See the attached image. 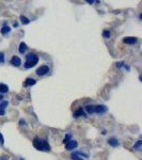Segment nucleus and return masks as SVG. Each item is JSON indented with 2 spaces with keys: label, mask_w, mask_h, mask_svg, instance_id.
<instances>
[{
  "label": "nucleus",
  "mask_w": 142,
  "mask_h": 160,
  "mask_svg": "<svg viewBox=\"0 0 142 160\" xmlns=\"http://www.w3.org/2000/svg\"><path fill=\"white\" fill-rule=\"evenodd\" d=\"M33 146L38 150V151H44V152H49L50 151V145L46 140H42L38 137H35L33 139Z\"/></svg>",
  "instance_id": "nucleus-1"
},
{
  "label": "nucleus",
  "mask_w": 142,
  "mask_h": 160,
  "mask_svg": "<svg viewBox=\"0 0 142 160\" xmlns=\"http://www.w3.org/2000/svg\"><path fill=\"white\" fill-rule=\"evenodd\" d=\"M38 62V57L35 53H28L26 56V63H25V67L26 68H31L35 64Z\"/></svg>",
  "instance_id": "nucleus-2"
},
{
  "label": "nucleus",
  "mask_w": 142,
  "mask_h": 160,
  "mask_svg": "<svg viewBox=\"0 0 142 160\" xmlns=\"http://www.w3.org/2000/svg\"><path fill=\"white\" fill-rule=\"evenodd\" d=\"M48 72H49V67H48V66L47 65H42V66H40V67L36 70V75H38V76H44Z\"/></svg>",
  "instance_id": "nucleus-3"
},
{
  "label": "nucleus",
  "mask_w": 142,
  "mask_h": 160,
  "mask_svg": "<svg viewBox=\"0 0 142 160\" xmlns=\"http://www.w3.org/2000/svg\"><path fill=\"white\" fill-rule=\"evenodd\" d=\"M77 146H78V143H77L76 140H72V139H71L67 143H65V147H66V150H69V151L75 150Z\"/></svg>",
  "instance_id": "nucleus-4"
},
{
  "label": "nucleus",
  "mask_w": 142,
  "mask_h": 160,
  "mask_svg": "<svg viewBox=\"0 0 142 160\" xmlns=\"http://www.w3.org/2000/svg\"><path fill=\"white\" fill-rule=\"evenodd\" d=\"M108 110V108L104 105H98V106H95V110L94 112L95 113H99V114H103V113H106Z\"/></svg>",
  "instance_id": "nucleus-5"
},
{
  "label": "nucleus",
  "mask_w": 142,
  "mask_h": 160,
  "mask_svg": "<svg viewBox=\"0 0 142 160\" xmlns=\"http://www.w3.org/2000/svg\"><path fill=\"white\" fill-rule=\"evenodd\" d=\"M123 42L125 44H128V45H134L137 43V37H134V36H127L123 39Z\"/></svg>",
  "instance_id": "nucleus-6"
},
{
  "label": "nucleus",
  "mask_w": 142,
  "mask_h": 160,
  "mask_svg": "<svg viewBox=\"0 0 142 160\" xmlns=\"http://www.w3.org/2000/svg\"><path fill=\"white\" fill-rule=\"evenodd\" d=\"M9 105L8 100H2L0 102V115H4L5 113V109H7V106Z\"/></svg>",
  "instance_id": "nucleus-7"
},
{
  "label": "nucleus",
  "mask_w": 142,
  "mask_h": 160,
  "mask_svg": "<svg viewBox=\"0 0 142 160\" xmlns=\"http://www.w3.org/2000/svg\"><path fill=\"white\" fill-rule=\"evenodd\" d=\"M35 79H33V78H27L25 80V82H24V87H26V88H28V87H31V85H34L35 84Z\"/></svg>",
  "instance_id": "nucleus-8"
},
{
  "label": "nucleus",
  "mask_w": 142,
  "mask_h": 160,
  "mask_svg": "<svg viewBox=\"0 0 142 160\" xmlns=\"http://www.w3.org/2000/svg\"><path fill=\"white\" fill-rule=\"evenodd\" d=\"M11 64L12 65H14V66H19L20 64H21V60L18 58V57H16V56H14L12 59H11Z\"/></svg>",
  "instance_id": "nucleus-9"
},
{
  "label": "nucleus",
  "mask_w": 142,
  "mask_h": 160,
  "mask_svg": "<svg viewBox=\"0 0 142 160\" xmlns=\"http://www.w3.org/2000/svg\"><path fill=\"white\" fill-rule=\"evenodd\" d=\"M108 143L112 146V147H117V146H119V141L115 139V138H110L108 140Z\"/></svg>",
  "instance_id": "nucleus-10"
},
{
  "label": "nucleus",
  "mask_w": 142,
  "mask_h": 160,
  "mask_svg": "<svg viewBox=\"0 0 142 160\" xmlns=\"http://www.w3.org/2000/svg\"><path fill=\"white\" fill-rule=\"evenodd\" d=\"M27 45H26L24 42H21L20 44H19V48H18V50H19V52L20 53H25L26 52V50H27Z\"/></svg>",
  "instance_id": "nucleus-11"
},
{
  "label": "nucleus",
  "mask_w": 142,
  "mask_h": 160,
  "mask_svg": "<svg viewBox=\"0 0 142 160\" xmlns=\"http://www.w3.org/2000/svg\"><path fill=\"white\" fill-rule=\"evenodd\" d=\"M8 91H9V87L8 85H5L4 83H0V93H8Z\"/></svg>",
  "instance_id": "nucleus-12"
},
{
  "label": "nucleus",
  "mask_w": 142,
  "mask_h": 160,
  "mask_svg": "<svg viewBox=\"0 0 142 160\" xmlns=\"http://www.w3.org/2000/svg\"><path fill=\"white\" fill-rule=\"evenodd\" d=\"M11 32V28L9 26H3L2 27V29H1V33H2V35H5V34H8V33H10Z\"/></svg>",
  "instance_id": "nucleus-13"
},
{
  "label": "nucleus",
  "mask_w": 142,
  "mask_h": 160,
  "mask_svg": "<svg viewBox=\"0 0 142 160\" xmlns=\"http://www.w3.org/2000/svg\"><path fill=\"white\" fill-rule=\"evenodd\" d=\"M86 110L88 113H94V110H95V106H91V105H88L86 107Z\"/></svg>",
  "instance_id": "nucleus-14"
},
{
  "label": "nucleus",
  "mask_w": 142,
  "mask_h": 160,
  "mask_svg": "<svg viewBox=\"0 0 142 160\" xmlns=\"http://www.w3.org/2000/svg\"><path fill=\"white\" fill-rule=\"evenodd\" d=\"M141 145H142V141H141V140H138L137 143L134 145V148H135L136 151H140V150H141Z\"/></svg>",
  "instance_id": "nucleus-15"
},
{
  "label": "nucleus",
  "mask_w": 142,
  "mask_h": 160,
  "mask_svg": "<svg viewBox=\"0 0 142 160\" xmlns=\"http://www.w3.org/2000/svg\"><path fill=\"white\" fill-rule=\"evenodd\" d=\"M81 115H84V112H83L82 109L77 110V111H75V113H74V116H75V117H78V116H81Z\"/></svg>",
  "instance_id": "nucleus-16"
},
{
  "label": "nucleus",
  "mask_w": 142,
  "mask_h": 160,
  "mask_svg": "<svg viewBox=\"0 0 142 160\" xmlns=\"http://www.w3.org/2000/svg\"><path fill=\"white\" fill-rule=\"evenodd\" d=\"M20 20H21V22H22V24H25V25L29 24V21H30V20H29L27 17H26V16H22V15L20 16Z\"/></svg>",
  "instance_id": "nucleus-17"
},
{
  "label": "nucleus",
  "mask_w": 142,
  "mask_h": 160,
  "mask_svg": "<svg viewBox=\"0 0 142 160\" xmlns=\"http://www.w3.org/2000/svg\"><path fill=\"white\" fill-rule=\"evenodd\" d=\"M103 36H104L105 38H108L110 36V32L108 30H104V32H103Z\"/></svg>",
  "instance_id": "nucleus-18"
},
{
  "label": "nucleus",
  "mask_w": 142,
  "mask_h": 160,
  "mask_svg": "<svg viewBox=\"0 0 142 160\" xmlns=\"http://www.w3.org/2000/svg\"><path fill=\"white\" fill-rule=\"evenodd\" d=\"M3 62H4V53L0 52V63H3Z\"/></svg>",
  "instance_id": "nucleus-19"
},
{
  "label": "nucleus",
  "mask_w": 142,
  "mask_h": 160,
  "mask_svg": "<svg viewBox=\"0 0 142 160\" xmlns=\"http://www.w3.org/2000/svg\"><path fill=\"white\" fill-rule=\"evenodd\" d=\"M70 140H71V135H67L65 138H64V140H63V143L65 144V143H67Z\"/></svg>",
  "instance_id": "nucleus-20"
},
{
  "label": "nucleus",
  "mask_w": 142,
  "mask_h": 160,
  "mask_svg": "<svg viewBox=\"0 0 142 160\" xmlns=\"http://www.w3.org/2000/svg\"><path fill=\"white\" fill-rule=\"evenodd\" d=\"M4 144V138H3V136L1 135V132H0V145H3Z\"/></svg>",
  "instance_id": "nucleus-21"
},
{
  "label": "nucleus",
  "mask_w": 142,
  "mask_h": 160,
  "mask_svg": "<svg viewBox=\"0 0 142 160\" xmlns=\"http://www.w3.org/2000/svg\"><path fill=\"white\" fill-rule=\"evenodd\" d=\"M0 160H9V156H7V155L0 156Z\"/></svg>",
  "instance_id": "nucleus-22"
},
{
  "label": "nucleus",
  "mask_w": 142,
  "mask_h": 160,
  "mask_svg": "<svg viewBox=\"0 0 142 160\" xmlns=\"http://www.w3.org/2000/svg\"><path fill=\"white\" fill-rule=\"evenodd\" d=\"M123 64H124V63L120 62V63H118V64H117V66H118V67H121V66H123Z\"/></svg>",
  "instance_id": "nucleus-23"
},
{
  "label": "nucleus",
  "mask_w": 142,
  "mask_h": 160,
  "mask_svg": "<svg viewBox=\"0 0 142 160\" xmlns=\"http://www.w3.org/2000/svg\"><path fill=\"white\" fill-rule=\"evenodd\" d=\"M19 124H20V125H25V121H24V119H20V121H19Z\"/></svg>",
  "instance_id": "nucleus-24"
},
{
  "label": "nucleus",
  "mask_w": 142,
  "mask_h": 160,
  "mask_svg": "<svg viewBox=\"0 0 142 160\" xmlns=\"http://www.w3.org/2000/svg\"><path fill=\"white\" fill-rule=\"evenodd\" d=\"M3 99V96L2 95H0V100H2Z\"/></svg>",
  "instance_id": "nucleus-25"
},
{
  "label": "nucleus",
  "mask_w": 142,
  "mask_h": 160,
  "mask_svg": "<svg viewBox=\"0 0 142 160\" xmlns=\"http://www.w3.org/2000/svg\"><path fill=\"white\" fill-rule=\"evenodd\" d=\"M75 160H82V159H81V158H79V157H78V158H76V159H75Z\"/></svg>",
  "instance_id": "nucleus-26"
},
{
  "label": "nucleus",
  "mask_w": 142,
  "mask_h": 160,
  "mask_svg": "<svg viewBox=\"0 0 142 160\" xmlns=\"http://www.w3.org/2000/svg\"><path fill=\"white\" fill-rule=\"evenodd\" d=\"M20 160H24V159H20Z\"/></svg>",
  "instance_id": "nucleus-27"
}]
</instances>
